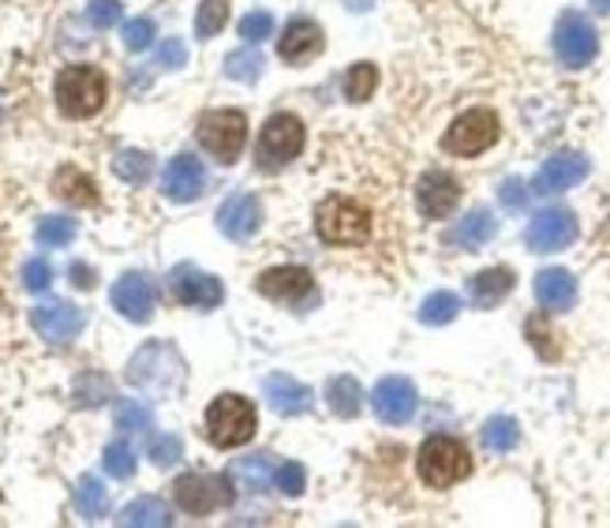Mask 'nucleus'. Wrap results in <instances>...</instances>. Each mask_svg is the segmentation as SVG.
I'll return each mask as SVG.
<instances>
[{
	"label": "nucleus",
	"instance_id": "1",
	"mask_svg": "<svg viewBox=\"0 0 610 528\" xmlns=\"http://www.w3.org/2000/svg\"><path fill=\"white\" fill-rule=\"evenodd\" d=\"M127 382L154 397H172L184 386V360H180V352L172 345L154 341L135 352L132 363H127Z\"/></svg>",
	"mask_w": 610,
	"mask_h": 528
},
{
	"label": "nucleus",
	"instance_id": "2",
	"mask_svg": "<svg viewBox=\"0 0 610 528\" xmlns=\"http://www.w3.org/2000/svg\"><path fill=\"white\" fill-rule=\"evenodd\" d=\"M53 94H57V105H60L64 116H76V121H83V116L102 113L109 83H105L102 71L90 68V64H71V68H64L57 76Z\"/></svg>",
	"mask_w": 610,
	"mask_h": 528
},
{
	"label": "nucleus",
	"instance_id": "3",
	"mask_svg": "<svg viewBox=\"0 0 610 528\" xmlns=\"http://www.w3.org/2000/svg\"><path fill=\"white\" fill-rule=\"evenodd\" d=\"M416 469H420V480L431 487H453L461 484L472 472V458L464 450V442L450 439V435H431L420 453H416Z\"/></svg>",
	"mask_w": 610,
	"mask_h": 528
},
{
	"label": "nucleus",
	"instance_id": "4",
	"mask_svg": "<svg viewBox=\"0 0 610 528\" xmlns=\"http://www.w3.org/2000/svg\"><path fill=\"white\" fill-rule=\"evenodd\" d=\"M255 427H259L255 405L240 394H222L211 408H206V439L214 446H222V450L251 442Z\"/></svg>",
	"mask_w": 610,
	"mask_h": 528
},
{
	"label": "nucleus",
	"instance_id": "5",
	"mask_svg": "<svg viewBox=\"0 0 610 528\" xmlns=\"http://www.w3.org/2000/svg\"><path fill=\"white\" fill-rule=\"evenodd\" d=\"M304 139H307V135H304L300 116H293V113L270 116V121L262 124V132H259V143H255V166H259L262 172L285 169L289 161L300 158Z\"/></svg>",
	"mask_w": 610,
	"mask_h": 528
},
{
	"label": "nucleus",
	"instance_id": "6",
	"mask_svg": "<svg viewBox=\"0 0 610 528\" xmlns=\"http://www.w3.org/2000/svg\"><path fill=\"white\" fill-rule=\"evenodd\" d=\"M199 143L203 150L217 158L222 166H233L240 158L244 143H248V121L236 109H214V113H203L199 121Z\"/></svg>",
	"mask_w": 610,
	"mask_h": 528
},
{
	"label": "nucleus",
	"instance_id": "7",
	"mask_svg": "<svg viewBox=\"0 0 610 528\" xmlns=\"http://www.w3.org/2000/svg\"><path fill=\"white\" fill-rule=\"evenodd\" d=\"M315 229L326 244H360L371 233V214L352 199L330 195L315 211Z\"/></svg>",
	"mask_w": 610,
	"mask_h": 528
},
{
	"label": "nucleus",
	"instance_id": "8",
	"mask_svg": "<svg viewBox=\"0 0 610 528\" xmlns=\"http://www.w3.org/2000/svg\"><path fill=\"white\" fill-rule=\"evenodd\" d=\"M498 135H502V124H498V116L490 109H468L450 124L442 147L450 154H461V158H476V154L495 147Z\"/></svg>",
	"mask_w": 610,
	"mask_h": 528
},
{
	"label": "nucleus",
	"instance_id": "9",
	"mask_svg": "<svg viewBox=\"0 0 610 528\" xmlns=\"http://www.w3.org/2000/svg\"><path fill=\"white\" fill-rule=\"evenodd\" d=\"M599 53V34L596 26L588 23V15L566 12L554 26V57H558L566 68H588Z\"/></svg>",
	"mask_w": 610,
	"mask_h": 528
},
{
	"label": "nucleus",
	"instance_id": "10",
	"mask_svg": "<svg viewBox=\"0 0 610 528\" xmlns=\"http://www.w3.org/2000/svg\"><path fill=\"white\" fill-rule=\"evenodd\" d=\"M172 495H177L180 509L188 514H214L217 506L233 503V480L229 472L225 476H203V472H188L172 484Z\"/></svg>",
	"mask_w": 610,
	"mask_h": 528
},
{
	"label": "nucleus",
	"instance_id": "11",
	"mask_svg": "<svg viewBox=\"0 0 610 528\" xmlns=\"http://www.w3.org/2000/svg\"><path fill=\"white\" fill-rule=\"evenodd\" d=\"M255 289H259L267 300H278V304H293L304 312L307 304H315L318 293H315V278L307 274L304 267H274L267 270L259 281H255Z\"/></svg>",
	"mask_w": 610,
	"mask_h": 528
},
{
	"label": "nucleus",
	"instance_id": "12",
	"mask_svg": "<svg viewBox=\"0 0 610 528\" xmlns=\"http://www.w3.org/2000/svg\"><path fill=\"white\" fill-rule=\"evenodd\" d=\"M577 217L573 211H562V206H551V211H540L528 222L524 229V244L532 251H562L577 240Z\"/></svg>",
	"mask_w": 610,
	"mask_h": 528
},
{
	"label": "nucleus",
	"instance_id": "13",
	"mask_svg": "<svg viewBox=\"0 0 610 528\" xmlns=\"http://www.w3.org/2000/svg\"><path fill=\"white\" fill-rule=\"evenodd\" d=\"M83 323H87L83 312L76 304H68V300H45V304L31 312V326L49 345H68L71 338H79Z\"/></svg>",
	"mask_w": 610,
	"mask_h": 528
},
{
	"label": "nucleus",
	"instance_id": "14",
	"mask_svg": "<svg viewBox=\"0 0 610 528\" xmlns=\"http://www.w3.org/2000/svg\"><path fill=\"white\" fill-rule=\"evenodd\" d=\"M169 285H172V296H177L180 304L199 307V312H214V307L225 300L222 281H217L214 274H206V270H199V267H188V262L172 270Z\"/></svg>",
	"mask_w": 610,
	"mask_h": 528
},
{
	"label": "nucleus",
	"instance_id": "15",
	"mask_svg": "<svg viewBox=\"0 0 610 528\" xmlns=\"http://www.w3.org/2000/svg\"><path fill=\"white\" fill-rule=\"evenodd\" d=\"M588 158L577 150H566V154H554V158L543 161V169L535 172L532 180V191L535 195H558V191H569L577 188L580 180L588 177Z\"/></svg>",
	"mask_w": 610,
	"mask_h": 528
},
{
	"label": "nucleus",
	"instance_id": "16",
	"mask_svg": "<svg viewBox=\"0 0 610 528\" xmlns=\"http://www.w3.org/2000/svg\"><path fill=\"white\" fill-rule=\"evenodd\" d=\"M416 386L405 375H386L371 394V405H375V416L382 424H408L416 413Z\"/></svg>",
	"mask_w": 610,
	"mask_h": 528
},
{
	"label": "nucleus",
	"instance_id": "17",
	"mask_svg": "<svg viewBox=\"0 0 610 528\" xmlns=\"http://www.w3.org/2000/svg\"><path fill=\"white\" fill-rule=\"evenodd\" d=\"M161 191H166V199H172V203H195L206 191L203 161L191 158V154H177L166 166V172H161Z\"/></svg>",
	"mask_w": 610,
	"mask_h": 528
},
{
	"label": "nucleus",
	"instance_id": "18",
	"mask_svg": "<svg viewBox=\"0 0 610 528\" xmlns=\"http://www.w3.org/2000/svg\"><path fill=\"white\" fill-rule=\"evenodd\" d=\"M259 225H262V206L248 191H236V195H229L217 206V229L229 236V240H240V244L251 240L259 233Z\"/></svg>",
	"mask_w": 610,
	"mask_h": 528
},
{
	"label": "nucleus",
	"instance_id": "19",
	"mask_svg": "<svg viewBox=\"0 0 610 528\" xmlns=\"http://www.w3.org/2000/svg\"><path fill=\"white\" fill-rule=\"evenodd\" d=\"M461 203V184L450 172H423L420 184H416V206L423 217H445L453 214V206Z\"/></svg>",
	"mask_w": 610,
	"mask_h": 528
},
{
	"label": "nucleus",
	"instance_id": "20",
	"mask_svg": "<svg viewBox=\"0 0 610 528\" xmlns=\"http://www.w3.org/2000/svg\"><path fill=\"white\" fill-rule=\"evenodd\" d=\"M262 397H267V405L274 408L278 416H304L312 413L315 405V394L312 386H304L300 379L293 375H267V382H262Z\"/></svg>",
	"mask_w": 610,
	"mask_h": 528
},
{
	"label": "nucleus",
	"instance_id": "21",
	"mask_svg": "<svg viewBox=\"0 0 610 528\" xmlns=\"http://www.w3.org/2000/svg\"><path fill=\"white\" fill-rule=\"evenodd\" d=\"M154 304H158V293H154L147 274H124L113 285V307L132 323H147L154 315Z\"/></svg>",
	"mask_w": 610,
	"mask_h": 528
},
{
	"label": "nucleus",
	"instance_id": "22",
	"mask_svg": "<svg viewBox=\"0 0 610 528\" xmlns=\"http://www.w3.org/2000/svg\"><path fill=\"white\" fill-rule=\"evenodd\" d=\"M323 45H326V38H323V31H318V23L289 20V26L278 38V57L285 64H307L323 53Z\"/></svg>",
	"mask_w": 610,
	"mask_h": 528
},
{
	"label": "nucleus",
	"instance_id": "23",
	"mask_svg": "<svg viewBox=\"0 0 610 528\" xmlns=\"http://www.w3.org/2000/svg\"><path fill=\"white\" fill-rule=\"evenodd\" d=\"M535 300H540L547 312H569V307L577 304V278L562 267L540 270V278H535Z\"/></svg>",
	"mask_w": 610,
	"mask_h": 528
},
{
	"label": "nucleus",
	"instance_id": "24",
	"mask_svg": "<svg viewBox=\"0 0 610 528\" xmlns=\"http://www.w3.org/2000/svg\"><path fill=\"white\" fill-rule=\"evenodd\" d=\"M513 285H517L513 270H506V267L479 270V274L468 278V300L476 307H495L498 300H506L509 293H513Z\"/></svg>",
	"mask_w": 610,
	"mask_h": 528
},
{
	"label": "nucleus",
	"instance_id": "25",
	"mask_svg": "<svg viewBox=\"0 0 610 528\" xmlns=\"http://www.w3.org/2000/svg\"><path fill=\"white\" fill-rule=\"evenodd\" d=\"M495 233H498V222L490 217V211H472L450 229V244L464 251H476V248H484L487 240H495Z\"/></svg>",
	"mask_w": 610,
	"mask_h": 528
},
{
	"label": "nucleus",
	"instance_id": "26",
	"mask_svg": "<svg viewBox=\"0 0 610 528\" xmlns=\"http://www.w3.org/2000/svg\"><path fill=\"white\" fill-rule=\"evenodd\" d=\"M116 525H121V528H169L172 514H169V506L161 503V498H135V503H127L121 509Z\"/></svg>",
	"mask_w": 610,
	"mask_h": 528
},
{
	"label": "nucleus",
	"instance_id": "27",
	"mask_svg": "<svg viewBox=\"0 0 610 528\" xmlns=\"http://www.w3.org/2000/svg\"><path fill=\"white\" fill-rule=\"evenodd\" d=\"M326 405H330L334 416H341V420H352V416H360L363 408V390L357 379L349 375H334L326 382Z\"/></svg>",
	"mask_w": 610,
	"mask_h": 528
},
{
	"label": "nucleus",
	"instance_id": "28",
	"mask_svg": "<svg viewBox=\"0 0 610 528\" xmlns=\"http://www.w3.org/2000/svg\"><path fill=\"white\" fill-rule=\"evenodd\" d=\"M274 472H278V465L267 458V453H255V458L236 461V465L229 469V480L244 491H267L270 484H274Z\"/></svg>",
	"mask_w": 610,
	"mask_h": 528
},
{
	"label": "nucleus",
	"instance_id": "29",
	"mask_svg": "<svg viewBox=\"0 0 610 528\" xmlns=\"http://www.w3.org/2000/svg\"><path fill=\"white\" fill-rule=\"evenodd\" d=\"M53 188H57V195L71 206H94L98 203V184L79 169H60L57 180H53Z\"/></svg>",
	"mask_w": 610,
	"mask_h": 528
},
{
	"label": "nucleus",
	"instance_id": "30",
	"mask_svg": "<svg viewBox=\"0 0 610 528\" xmlns=\"http://www.w3.org/2000/svg\"><path fill=\"white\" fill-rule=\"evenodd\" d=\"M76 509L87 517V521H102L105 509H109V491L102 487V480H98V476H79Z\"/></svg>",
	"mask_w": 610,
	"mask_h": 528
},
{
	"label": "nucleus",
	"instance_id": "31",
	"mask_svg": "<svg viewBox=\"0 0 610 528\" xmlns=\"http://www.w3.org/2000/svg\"><path fill=\"white\" fill-rule=\"evenodd\" d=\"M461 315V296L458 293H431L420 304V323L423 326H445V323H453V318Z\"/></svg>",
	"mask_w": 610,
	"mask_h": 528
},
{
	"label": "nucleus",
	"instance_id": "32",
	"mask_svg": "<svg viewBox=\"0 0 610 528\" xmlns=\"http://www.w3.org/2000/svg\"><path fill=\"white\" fill-rule=\"evenodd\" d=\"M521 442V427H517L513 416H490L484 424V446L490 453H506Z\"/></svg>",
	"mask_w": 610,
	"mask_h": 528
},
{
	"label": "nucleus",
	"instance_id": "33",
	"mask_svg": "<svg viewBox=\"0 0 610 528\" xmlns=\"http://www.w3.org/2000/svg\"><path fill=\"white\" fill-rule=\"evenodd\" d=\"M113 172L121 180H127V184H147L150 172H154V158L143 150H121L113 158Z\"/></svg>",
	"mask_w": 610,
	"mask_h": 528
},
{
	"label": "nucleus",
	"instance_id": "34",
	"mask_svg": "<svg viewBox=\"0 0 610 528\" xmlns=\"http://www.w3.org/2000/svg\"><path fill=\"white\" fill-rule=\"evenodd\" d=\"M375 87H379V68L368 60L352 64L349 76H344V98H349V102H368V98L375 94Z\"/></svg>",
	"mask_w": 610,
	"mask_h": 528
},
{
	"label": "nucleus",
	"instance_id": "35",
	"mask_svg": "<svg viewBox=\"0 0 610 528\" xmlns=\"http://www.w3.org/2000/svg\"><path fill=\"white\" fill-rule=\"evenodd\" d=\"M262 53L259 49H236L225 57V76L236 79V83H255V79L262 76Z\"/></svg>",
	"mask_w": 610,
	"mask_h": 528
},
{
	"label": "nucleus",
	"instance_id": "36",
	"mask_svg": "<svg viewBox=\"0 0 610 528\" xmlns=\"http://www.w3.org/2000/svg\"><path fill=\"white\" fill-rule=\"evenodd\" d=\"M79 233L76 217H60V214H49L38 222V244L42 248H64V244H71Z\"/></svg>",
	"mask_w": 610,
	"mask_h": 528
},
{
	"label": "nucleus",
	"instance_id": "37",
	"mask_svg": "<svg viewBox=\"0 0 610 528\" xmlns=\"http://www.w3.org/2000/svg\"><path fill=\"white\" fill-rule=\"evenodd\" d=\"M229 23V0H203L195 12V34L199 38H214L222 34V26Z\"/></svg>",
	"mask_w": 610,
	"mask_h": 528
},
{
	"label": "nucleus",
	"instance_id": "38",
	"mask_svg": "<svg viewBox=\"0 0 610 528\" xmlns=\"http://www.w3.org/2000/svg\"><path fill=\"white\" fill-rule=\"evenodd\" d=\"M102 461H105L109 476H116V480L135 476V450L127 442H109L105 453H102Z\"/></svg>",
	"mask_w": 610,
	"mask_h": 528
},
{
	"label": "nucleus",
	"instance_id": "39",
	"mask_svg": "<svg viewBox=\"0 0 610 528\" xmlns=\"http://www.w3.org/2000/svg\"><path fill=\"white\" fill-rule=\"evenodd\" d=\"M274 484L281 495L300 498L307 487V472H304V465H296V461H285V465H278V472H274Z\"/></svg>",
	"mask_w": 610,
	"mask_h": 528
},
{
	"label": "nucleus",
	"instance_id": "40",
	"mask_svg": "<svg viewBox=\"0 0 610 528\" xmlns=\"http://www.w3.org/2000/svg\"><path fill=\"white\" fill-rule=\"evenodd\" d=\"M150 408L147 405H139V402H121L116 405V427L121 431H147L150 427Z\"/></svg>",
	"mask_w": 610,
	"mask_h": 528
},
{
	"label": "nucleus",
	"instance_id": "41",
	"mask_svg": "<svg viewBox=\"0 0 610 528\" xmlns=\"http://www.w3.org/2000/svg\"><path fill=\"white\" fill-rule=\"evenodd\" d=\"M270 34H274V15H270V12H251V15H244V20H240V38L248 45L267 42Z\"/></svg>",
	"mask_w": 610,
	"mask_h": 528
},
{
	"label": "nucleus",
	"instance_id": "42",
	"mask_svg": "<svg viewBox=\"0 0 610 528\" xmlns=\"http://www.w3.org/2000/svg\"><path fill=\"white\" fill-rule=\"evenodd\" d=\"M150 42H154V20H147V15H139V20L124 23V45H127L132 53L150 49Z\"/></svg>",
	"mask_w": 610,
	"mask_h": 528
},
{
	"label": "nucleus",
	"instance_id": "43",
	"mask_svg": "<svg viewBox=\"0 0 610 528\" xmlns=\"http://www.w3.org/2000/svg\"><path fill=\"white\" fill-rule=\"evenodd\" d=\"M87 20H90V26H98V31L116 26V23H121V0H90Z\"/></svg>",
	"mask_w": 610,
	"mask_h": 528
},
{
	"label": "nucleus",
	"instance_id": "44",
	"mask_svg": "<svg viewBox=\"0 0 610 528\" xmlns=\"http://www.w3.org/2000/svg\"><path fill=\"white\" fill-rule=\"evenodd\" d=\"M109 397V379H102V375H83L76 382V402L79 405H102Z\"/></svg>",
	"mask_w": 610,
	"mask_h": 528
},
{
	"label": "nucleus",
	"instance_id": "45",
	"mask_svg": "<svg viewBox=\"0 0 610 528\" xmlns=\"http://www.w3.org/2000/svg\"><path fill=\"white\" fill-rule=\"evenodd\" d=\"M150 458H154V465L158 469L177 465V461L184 458V442H180L177 435H161V439L150 446Z\"/></svg>",
	"mask_w": 610,
	"mask_h": 528
},
{
	"label": "nucleus",
	"instance_id": "46",
	"mask_svg": "<svg viewBox=\"0 0 610 528\" xmlns=\"http://www.w3.org/2000/svg\"><path fill=\"white\" fill-rule=\"evenodd\" d=\"M23 285L31 289V293H45V289L53 285V267L45 259H31L23 267Z\"/></svg>",
	"mask_w": 610,
	"mask_h": 528
},
{
	"label": "nucleus",
	"instance_id": "47",
	"mask_svg": "<svg viewBox=\"0 0 610 528\" xmlns=\"http://www.w3.org/2000/svg\"><path fill=\"white\" fill-rule=\"evenodd\" d=\"M184 64H188L184 42H180V38H166V42H161V49H158V68L177 71V68H184Z\"/></svg>",
	"mask_w": 610,
	"mask_h": 528
},
{
	"label": "nucleus",
	"instance_id": "48",
	"mask_svg": "<svg viewBox=\"0 0 610 528\" xmlns=\"http://www.w3.org/2000/svg\"><path fill=\"white\" fill-rule=\"evenodd\" d=\"M528 338H532V345H535V349H540V352H543V357H547V360H554V357H558V349H554V345H547V338H551V334H547V326H543L540 318H532V323H528Z\"/></svg>",
	"mask_w": 610,
	"mask_h": 528
},
{
	"label": "nucleus",
	"instance_id": "49",
	"mask_svg": "<svg viewBox=\"0 0 610 528\" xmlns=\"http://www.w3.org/2000/svg\"><path fill=\"white\" fill-rule=\"evenodd\" d=\"M498 195H502L506 206H524V203H528V188L521 184V180H506Z\"/></svg>",
	"mask_w": 610,
	"mask_h": 528
},
{
	"label": "nucleus",
	"instance_id": "50",
	"mask_svg": "<svg viewBox=\"0 0 610 528\" xmlns=\"http://www.w3.org/2000/svg\"><path fill=\"white\" fill-rule=\"evenodd\" d=\"M71 281H76L79 289H90V285H94V278H90V270H87V267H79V262H76V267H71Z\"/></svg>",
	"mask_w": 610,
	"mask_h": 528
},
{
	"label": "nucleus",
	"instance_id": "51",
	"mask_svg": "<svg viewBox=\"0 0 610 528\" xmlns=\"http://www.w3.org/2000/svg\"><path fill=\"white\" fill-rule=\"evenodd\" d=\"M349 4L357 8V12H368V8H371V0H349Z\"/></svg>",
	"mask_w": 610,
	"mask_h": 528
},
{
	"label": "nucleus",
	"instance_id": "52",
	"mask_svg": "<svg viewBox=\"0 0 610 528\" xmlns=\"http://www.w3.org/2000/svg\"><path fill=\"white\" fill-rule=\"evenodd\" d=\"M591 4H596L599 12H610V0H591Z\"/></svg>",
	"mask_w": 610,
	"mask_h": 528
},
{
	"label": "nucleus",
	"instance_id": "53",
	"mask_svg": "<svg viewBox=\"0 0 610 528\" xmlns=\"http://www.w3.org/2000/svg\"><path fill=\"white\" fill-rule=\"evenodd\" d=\"M0 113H4V98H0Z\"/></svg>",
	"mask_w": 610,
	"mask_h": 528
}]
</instances>
